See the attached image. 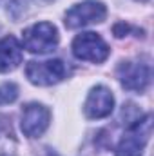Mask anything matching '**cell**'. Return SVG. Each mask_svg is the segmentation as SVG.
<instances>
[{
    "mask_svg": "<svg viewBox=\"0 0 154 156\" xmlns=\"http://www.w3.org/2000/svg\"><path fill=\"white\" fill-rule=\"evenodd\" d=\"M116 76L120 80L121 87L134 93H143L151 82V67L140 60L121 62L116 69Z\"/></svg>",
    "mask_w": 154,
    "mask_h": 156,
    "instance_id": "6",
    "label": "cell"
},
{
    "mask_svg": "<svg viewBox=\"0 0 154 156\" xmlns=\"http://www.w3.org/2000/svg\"><path fill=\"white\" fill-rule=\"evenodd\" d=\"M22 45L15 37H4L0 40V73H11L22 64Z\"/></svg>",
    "mask_w": 154,
    "mask_h": 156,
    "instance_id": "9",
    "label": "cell"
},
{
    "mask_svg": "<svg viewBox=\"0 0 154 156\" xmlns=\"http://www.w3.org/2000/svg\"><path fill=\"white\" fill-rule=\"evenodd\" d=\"M49 122H51V111L44 104L35 102V104H29L24 107L20 127L27 138H38L49 127Z\"/></svg>",
    "mask_w": 154,
    "mask_h": 156,
    "instance_id": "7",
    "label": "cell"
},
{
    "mask_svg": "<svg viewBox=\"0 0 154 156\" xmlns=\"http://www.w3.org/2000/svg\"><path fill=\"white\" fill-rule=\"evenodd\" d=\"M151 134H152L151 115L134 120L132 123H129V127L121 134L116 145V156H142L145 151V145L151 140Z\"/></svg>",
    "mask_w": 154,
    "mask_h": 156,
    "instance_id": "1",
    "label": "cell"
},
{
    "mask_svg": "<svg viewBox=\"0 0 154 156\" xmlns=\"http://www.w3.org/2000/svg\"><path fill=\"white\" fill-rule=\"evenodd\" d=\"M105 16H107V7L103 2L85 0L67 9L64 22L67 29H80V27H87L93 24H100L105 20Z\"/></svg>",
    "mask_w": 154,
    "mask_h": 156,
    "instance_id": "3",
    "label": "cell"
},
{
    "mask_svg": "<svg viewBox=\"0 0 154 156\" xmlns=\"http://www.w3.org/2000/svg\"><path fill=\"white\" fill-rule=\"evenodd\" d=\"M38 4H51V2H54V0H37Z\"/></svg>",
    "mask_w": 154,
    "mask_h": 156,
    "instance_id": "12",
    "label": "cell"
},
{
    "mask_svg": "<svg viewBox=\"0 0 154 156\" xmlns=\"http://www.w3.org/2000/svg\"><path fill=\"white\" fill-rule=\"evenodd\" d=\"M58 42H60L58 29L51 22L33 24L22 35L24 47L29 53H33V55H47V53L54 51V47L58 45Z\"/></svg>",
    "mask_w": 154,
    "mask_h": 156,
    "instance_id": "2",
    "label": "cell"
},
{
    "mask_svg": "<svg viewBox=\"0 0 154 156\" xmlns=\"http://www.w3.org/2000/svg\"><path fill=\"white\" fill-rule=\"evenodd\" d=\"M73 55L78 60L83 62H93V64H102L107 60L111 49L107 45V42L102 38L98 33L87 31V33H80L73 40Z\"/></svg>",
    "mask_w": 154,
    "mask_h": 156,
    "instance_id": "4",
    "label": "cell"
},
{
    "mask_svg": "<svg viewBox=\"0 0 154 156\" xmlns=\"http://www.w3.org/2000/svg\"><path fill=\"white\" fill-rule=\"evenodd\" d=\"M16 96H18V87L15 83L9 82V83H2L0 85V105L15 102Z\"/></svg>",
    "mask_w": 154,
    "mask_h": 156,
    "instance_id": "11",
    "label": "cell"
},
{
    "mask_svg": "<svg viewBox=\"0 0 154 156\" xmlns=\"http://www.w3.org/2000/svg\"><path fill=\"white\" fill-rule=\"evenodd\" d=\"M114 111V96L111 89L105 85H96L89 91L85 104H83V113L91 120H100V118L111 116Z\"/></svg>",
    "mask_w": 154,
    "mask_h": 156,
    "instance_id": "8",
    "label": "cell"
},
{
    "mask_svg": "<svg viewBox=\"0 0 154 156\" xmlns=\"http://www.w3.org/2000/svg\"><path fill=\"white\" fill-rule=\"evenodd\" d=\"M67 75L65 64L58 58L44 60V62H29L26 66V76L31 83L40 87H49L60 83Z\"/></svg>",
    "mask_w": 154,
    "mask_h": 156,
    "instance_id": "5",
    "label": "cell"
},
{
    "mask_svg": "<svg viewBox=\"0 0 154 156\" xmlns=\"http://www.w3.org/2000/svg\"><path fill=\"white\" fill-rule=\"evenodd\" d=\"M0 156H16V138L7 116L0 115Z\"/></svg>",
    "mask_w": 154,
    "mask_h": 156,
    "instance_id": "10",
    "label": "cell"
},
{
    "mask_svg": "<svg viewBox=\"0 0 154 156\" xmlns=\"http://www.w3.org/2000/svg\"><path fill=\"white\" fill-rule=\"evenodd\" d=\"M138 2H147V0H138Z\"/></svg>",
    "mask_w": 154,
    "mask_h": 156,
    "instance_id": "13",
    "label": "cell"
}]
</instances>
